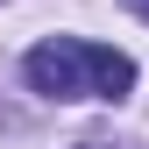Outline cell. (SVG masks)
<instances>
[{
  "instance_id": "6da1fadb",
  "label": "cell",
  "mask_w": 149,
  "mask_h": 149,
  "mask_svg": "<svg viewBox=\"0 0 149 149\" xmlns=\"http://www.w3.org/2000/svg\"><path fill=\"white\" fill-rule=\"evenodd\" d=\"M29 85L43 100H128L135 92V64L121 50H100V43H78V36H50V43L29 50Z\"/></svg>"
},
{
  "instance_id": "7a4b0ae2",
  "label": "cell",
  "mask_w": 149,
  "mask_h": 149,
  "mask_svg": "<svg viewBox=\"0 0 149 149\" xmlns=\"http://www.w3.org/2000/svg\"><path fill=\"white\" fill-rule=\"evenodd\" d=\"M121 7H128V14H142V22H149V0H121Z\"/></svg>"
},
{
  "instance_id": "3957f363",
  "label": "cell",
  "mask_w": 149,
  "mask_h": 149,
  "mask_svg": "<svg viewBox=\"0 0 149 149\" xmlns=\"http://www.w3.org/2000/svg\"><path fill=\"white\" fill-rule=\"evenodd\" d=\"M78 149H114V142H100V135H85V142H78Z\"/></svg>"
}]
</instances>
